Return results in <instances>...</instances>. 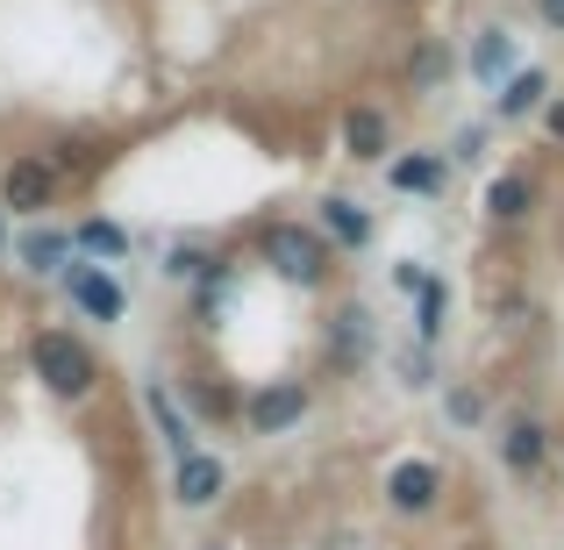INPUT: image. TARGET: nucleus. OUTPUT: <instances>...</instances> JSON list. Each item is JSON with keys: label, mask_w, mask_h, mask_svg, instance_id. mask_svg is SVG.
<instances>
[{"label": "nucleus", "mask_w": 564, "mask_h": 550, "mask_svg": "<svg viewBox=\"0 0 564 550\" xmlns=\"http://www.w3.org/2000/svg\"><path fill=\"white\" fill-rule=\"evenodd\" d=\"M0 250H8V229H0Z\"/></svg>", "instance_id": "24"}, {"label": "nucleus", "mask_w": 564, "mask_h": 550, "mask_svg": "<svg viewBox=\"0 0 564 550\" xmlns=\"http://www.w3.org/2000/svg\"><path fill=\"white\" fill-rule=\"evenodd\" d=\"M72 250H86V258H122V250H129V236L122 229H115V222H79V229H72Z\"/></svg>", "instance_id": "18"}, {"label": "nucleus", "mask_w": 564, "mask_h": 550, "mask_svg": "<svg viewBox=\"0 0 564 550\" xmlns=\"http://www.w3.org/2000/svg\"><path fill=\"white\" fill-rule=\"evenodd\" d=\"M250 429L258 436H279V429H293V422H307V386L301 379H272V386H258L250 393Z\"/></svg>", "instance_id": "6"}, {"label": "nucleus", "mask_w": 564, "mask_h": 550, "mask_svg": "<svg viewBox=\"0 0 564 550\" xmlns=\"http://www.w3.org/2000/svg\"><path fill=\"white\" fill-rule=\"evenodd\" d=\"M221 486H229V465H221L215 451H186L180 465H172V500H180V508H207Z\"/></svg>", "instance_id": "8"}, {"label": "nucleus", "mask_w": 564, "mask_h": 550, "mask_svg": "<svg viewBox=\"0 0 564 550\" xmlns=\"http://www.w3.org/2000/svg\"><path fill=\"white\" fill-rule=\"evenodd\" d=\"M65 287L94 322H122L129 315V293H122V279H115L108 265H65Z\"/></svg>", "instance_id": "5"}, {"label": "nucleus", "mask_w": 564, "mask_h": 550, "mask_svg": "<svg viewBox=\"0 0 564 550\" xmlns=\"http://www.w3.org/2000/svg\"><path fill=\"white\" fill-rule=\"evenodd\" d=\"M386 151H393V115L372 108V100H358V108L344 115V158H358V165H379Z\"/></svg>", "instance_id": "9"}, {"label": "nucleus", "mask_w": 564, "mask_h": 550, "mask_svg": "<svg viewBox=\"0 0 564 550\" xmlns=\"http://www.w3.org/2000/svg\"><path fill=\"white\" fill-rule=\"evenodd\" d=\"M551 137L564 143V100H551Z\"/></svg>", "instance_id": "23"}, {"label": "nucleus", "mask_w": 564, "mask_h": 550, "mask_svg": "<svg viewBox=\"0 0 564 550\" xmlns=\"http://www.w3.org/2000/svg\"><path fill=\"white\" fill-rule=\"evenodd\" d=\"M258 250H264V265H272L286 287H322V279H329V258H336L329 236L307 229V222H272Z\"/></svg>", "instance_id": "1"}, {"label": "nucleus", "mask_w": 564, "mask_h": 550, "mask_svg": "<svg viewBox=\"0 0 564 550\" xmlns=\"http://www.w3.org/2000/svg\"><path fill=\"white\" fill-rule=\"evenodd\" d=\"M207 550H221V543H207Z\"/></svg>", "instance_id": "25"}, {"label": "nucleus", "mask_w": 564, "mask_h": 550, "mask_svg": "<svg viewBox=\"0 0 564 550\" xmlns=\"http://www.w3.org/2000/svg\"><path fill=\"white\" fill-rule=\"evenodd\" d=\"M543 457H551V429H543L536 414H508V422H500V465L522 472V479H536Z\"/></svg>", "instance_id": "7"}, {"label": "nucleus", "mask_w": 564, "mask_h": 550, "mask_svg": "<svg viewBox=\"0 0 564 550\" xmlns=\"http://www.w3.org/2000/svg\"><path fill=\"white\" fill-rule=\"evenodd\" d=\"M543 94H551V79H543V72H514V79L494 94V108L514 122V115H536V108H543Z\"/></svg>", "instance_id": "17"}, {"label": "nucleus", "mask_w": 564, "mask_h": 550, "mask_svg": "<svg viewBox=\"0 0 564 550\" xmlns=\"http://www.w3.org/2000/svg\"><path fill=\"white\" fill-rule=\"evenodd\" d=\"M443 315H451V287H443V279H422V287H414V336H422V344H436V336H443Z\"/></svg>", "instance_id": "16"}, {"label": "nucleus", "mask_w": 564, "mask_h": 550, "mask_svg": "<svg viewBox=\"0 0 564 550\" xmlns=\"http://www.w3.org/2000/svg\"><path fill=\"white\" fill-rule=\"evenodd\" d=\"M322 236H329V250H365L372 244V215H365L350 193H329V201H322Z\"/></svg>", "instance_id": "11"}, {"label": "nucleus", "mask_w": 564, "mask_h": 550, "mask_svg": "<svg viewBox=\"0 0 564 550\" xmlns=\"http://www.w3.org/2000/svg\"><path fill=\"white\" fill-rule=\"evenodd\" d=\"M365 358H372V315L350 301V308H336V315H329V365L358 371Z\"/></svg>", "instance_id": "10"}, {"label": "nucleus", "mask_w": 564, "mask_h": 550, "mask_svg": "<svg viewBox=\"0 0 564 550\" xmlns=\"http://www.w3.org/2000/svg\"><path fill=\"white\" fill-rule=\"evenodd\" d=\"M443 72H451V57H443V43H422V51H414V72H408V79H414V94H429V86H436Z\"/></svg>", "instance_id": "20"}, {"label": "nucleus", "mask_w": 564, "mask_h": 550, "mask_svg": "<svg viewBox=\"0 0 564 550\" xmlns=\"http://www.w3.org/2000/svg\"><path fill=\"white\" fill-rule=\"evenodd\" d=\"M471 79H479L486 94H500V86L514 79V36L508 29H479V43H471Z\"/></svg>", "instance_id": "13"}, {"label": "nucleus", "mask_w": 564, "mask_h": 550, "mask_svg": "<svg viewBox=\"0 0 564 550\" xmlns=\"http://www.w3.org/2000/svg\"><path fill=\"white\" fill-rule=\"evenodd\" d=\"M536 14H543L551 29H564V0H536Z\"/></svg>", "instance_id": "22"}, {"label": "nucleus", "mask_w": 564, "mask_h": 550, "mask_svg": "<svg viewBox=\"0 0 564 550\" xmlns=\"http://www.w3.org/2000/svg\"><path fill=\"white\" fill-rule=\"evenodd\" d=\"M529 207H536V180H529V172H500V180H486V222L514 229V222H529Z\"/></svg>", "instance_id": "12"}, {"label": "nucleus", "mask_w": 564, "mask_h": 550, "mask_svg": "<svg viewBox=\"0 0 564 550\" xmlns=\"http://www.w3.org/2000/svg\"><path fill=\"white\" fill-rule=\"evenodd\" d=\"M51 201H57L51 158H14V165L0 172V215H43Z\"/></svg>", "instance_id": "3"}, {"label": "nucleus", "mask_w": 564, "mask_h": 550, "mask_svg": "<svg viewBox=\"0 0 564 550\" xmlns=\"http://www.w3.org/2000/svg\"><path fill=\"white\" fill-rule=\"evenodd\" d=\"M386 500H393V515H429L443 500V465H429V457H400V465L386 472Z\"/></svg>", "instance_id": "4"}, {"label": "nucleus", "mask_w": 564, "mask_h": 550, "mask_svg": "<svg viewBox=\"0 0 564 550\" xmlns=\"http://www.w3.org/2000/svg\"><path fill=\"white\" fill-rule=\"evenodd\" d=\"M143 400H151V422H158V429H165V443H172V457H186V451H193V429L180 422V408H172V393H165V386H151V393H143Z\"/></svg>", "instance_id": "19"}, {"label": "nucleus", "mask_w": 564, "mask_h": 550, "mask_svg": "<svg viewBox=\"0 0 564 550\" xmlns=\"http://www.w3.org/2000/svg\"><path fill=\"white\" fill-rule=\"evenodd\" d=\"M443 180H451V165H443V151H408V158H393L386 165V186L393 193H443Z\"/></svg>", "instance_id": "14"}, {"label": "nucleus", "mask_w": 564, "mask_h": 550, "mask_svg": "<svg viewBox=\"0 0 564 550\" xmlns=\"http://www.w3.org/2000/svg\"><path fill=\"white\" fill-rule=\"evenodd\" d=\"M451 422H465V429H479V422H486V400L471 393V386H457V393H451Z\"/></svg>", "instance_id": "21"}, {"label": "nucleus", "mask_w": 564, "mask_h": 550, "mask_svg": "<svg viewBox=\"0 0 564 550\" xmlns=\"http://www.w3.org/2000/svg\"><path fill=\"white\" fill-rule=\"evenodd\" d=\"M14 258H22V272H65V265H72V236L65 229H29L22 236V244H14Z\"/></svg>", "instance_id": "15"}, {"label": "nucleus", "mask_w": 564, "mask_h": 550, "mask_svg": "<svg viewBox=\"0 0 564 550\" xmlns=\"http://www.w3.org/2000/svg\"><path fill=\"white\" fill-rule=\"evenodd\" d=\"M29 371H36L57 400H86V393H94V379H100L94 351H86L72 330H43L36 344H29Z\"/></svg>", "instance_id": "2"}]
</instances>
